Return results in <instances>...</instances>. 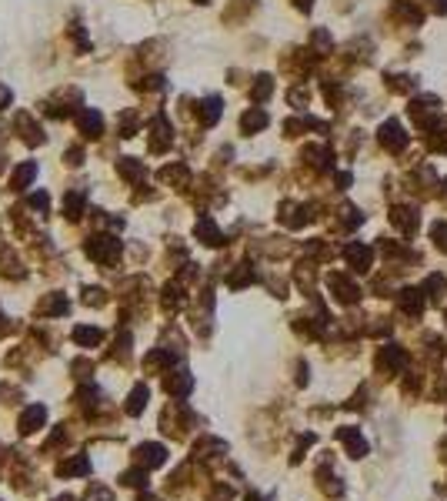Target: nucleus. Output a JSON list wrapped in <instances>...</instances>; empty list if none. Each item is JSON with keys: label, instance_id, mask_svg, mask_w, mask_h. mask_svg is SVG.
I'll use <instances>...</instances> for the list:
<instances>
[{"label": "nucleus", "instance_id": "obj_9", "mask_svg": "<svg viewBox=\"0 0 447 501\" xmlns=\"http://www.w3.org/2000/svg\"><path fill=\"white\" fill-rule=\"evenodd\" d=\"M77 127H80V134L84 137H100V131H104V117L87 107V111L77 114Z\"/></svg>", "mask_w": 447, "mask_h": 501}, {"label": "nucleus", "instance_id": "obj_42", "mask_svg": "<svg viewBox=\"0 0 447 501\" xmlns=\"http://www.w3.org/2000/svg\"><path fill=\"white\" fill-rule=\"evenodd\" d=\"M57 501H74V498H71V495H64V498H57Z\"/></svg>", "mask_w": 447, "mask_h": 501}, {"label": "nucleus", "instance_id": "obj_28", "mask_svg": "<svg viewBox=\"0 0 447 501\" xmlns=\"http://www.w3.org/2000/svg\"><path fill=\"white\" fill-rule=\"evenodd\" d=\"M181 304H184V291L177 288V284H167V288H164V308L177 311Z\"/></svg>", "mask_w": 447, "mask_h": 501}, {"label": "nucleus", "instance_id": "obj_36", "mask_svg": "<svg viewBox=\"0 0 447 501\" xmlns=\"http://www.w3.org/2000/svg\"><path fill=\"white\" fill-rule=\"evenodd\" d=\"M30 208H34V211H47V194L44 191L30 194Z\"/></svg>", "mask_w": 447, "mask_h": 501}, {"label": "nucleus", "instance_id": "obj_17", "mask_svg": "<svg viewBox=\"0 0 447 501\" xmlns=\"http://www.w3.org/2000/svg\"><path fill=\"white\" fill-rule=\"evenodd\" d=\"M190 385H194V381H190V374H187V371H174L167 381H164L167 394H177V398H184L187 391H190Z\"/></svg>", "mask_w": 447, "mask_h": 501}, {"label": "nucleus", "instance_id": "obj_34", "mask_svg": "<svg viewBox=\"0 0 447 501\" xmlns=\"http://www.w3.org/2000/svg\"><path fill=\"white\" fill-rule=\"evenodd\" d=\"M60 471H64V475H84V471H87V462H84V458H74V462L64 464Z\"/></svg>", "mask_w": 447, "mask_h": 501}, {"label": "nucleus", "instance_id": "obj_40", "mask_svg": "<svg viewBox=\"0 0 447 501\" xmlns=\"http://www.w3.org/2000/svg\"><path fill=\"white\" fill-rule=\"evenodd\" d=\"M424 3H430V10H437V14L447 10V0H424Z\"/></svg>", "mask_w": 447, "mask_h": 501}, {"label": "nucleus", "instance_id": "obj_7", "mask_svg": "<svg viewBox=\"0 0 447 501\" xmlns=\"http://www.w3.org/2000/svg\"><path fill=\"white\" fill-rule=\"evenodd\" d=\"M391 224L397 228V231H404L410 237V234H417L421 214L414 211V208H394V211H391Z\"/></svg>", "mask_w": 447, "mask_h": 501}, {"label": "nucleus", "instance_id": "obj_30", "mask_svg": "<svg viewBox=\"0 0 447 501\" xmlns=\"http://www.w3.org/2000/svg\"><path fill=\"white\" fill-rule=\"evenodd\" d=\"M430 237H434V244L441 250H447V221H437V224L430 228Z\"/></svg>", "mask_w": 447, "mask_h": 501}, {"label": "nucleus", "instance_id": "obj_37", "mask_svg": "<svg viewBox=\"0 0 447 501\" xmlns=\"http://www.w3.org/2000/svg\"><path fill=\"white\" fill-rule=\"evenodd\" d=\"M134 131H137V120H134V114L127 111V114H124V131H120V137H134Z\"/></svg>", "mask_w": 447, "mask_h": 501}, {"label": "nucleus", "instance_id": "obj_39", "mask_svg": "<svg viewBox=\"0 0 447 501\" xmlns=\"http://www.w3.org/2000/svg\"><path fill=\"white\" fill-rule=\"evenodd\" d=\"M10 87H0V111H3V107H10Z\"/></svg>", "mask_w": 447, "mask_h": 501}, {"label": "nucleus", "instance_id": "obj_21", "mask_svg": "<svg viewBox=\"0 0 447 501\" xmlns=\"http://www.w3.org/2000/svg\"><path fill=\"white\" fill-rule=\"evenodd\" d=\"M34 177H37V164H34V161H27V164H20L17 171H14V181H10V184H14V191H24Z\"/></svg>", "mask_w": 447, "mask_h": 501}, {"label": "nucleus", "instance_id": "obj_10", "mask_svg": "<svg viewBox=\"0 0 447 501\" xmlns=\"http://www.w3.org/2000/svg\"><path fill=\"white\" fill-rule=\"evenodd\" d=\"M404 365H408V354H404V351H401L397 345L381 347V354H377V367H391V371H401Z\"/></svg>", "mask_w": 447, "mask_h": 501}, {"label": "nucleus", "instance_id": "obj_16", "mask_svg": "<svg viewBox=\"0 0 447 501\" xmlns=\"http://www.w3.org/2000/svg\"><path fill=\"white\" fill-rule=\"evenodd\" d=\"M117 171H120V177H127L131 184H137V181L147 174L144 171V161H134V157H120V161H117Z\"/></svg>", "mask_w": 447, "mask_h": 501}, {"label": "nucleus", "instance_id": "obj_18", "mask_svg": "<svg viewBox=\"0 0 447 501\" xmlns=\"http://www.w3.org/2000/svg\"><path fill=\"white\" fill-rule=\"evenodd\" d=\"M137 455H140L137 462L147 464V468H157V464H164V458H167V451H164L161 444H144V448H140Z\"/></svg>", "mask_w": 447, "mask_h": 501}, {"label": "nucleus", "instance_id": "obj_44", "mask_svg": "<svg viewBox=\"0 0 447 501\" xmlns=\"http://www.w3.org/2000/svg\"><path fill=\"white\" fill-rule=\"evenodd\" d=\"M0 171H3V161H0Z\"/></svg>", "mask_w": 447, "mask_h": 501}, {"label": "nucleus", "instance_id": "obj_19", "mask_svg": "<svg viewBox=\"0 0 447 501\" xmlns=\"http://www.w3.org/2000/svg\"><path fill=\"white\" fill-rule=\"evenodd\" d=\"M40 424H44V408L30 405L27 411H24V418H20V431H24V435H30V431H37Z\"/></svg>", "mask_w": 447, "mask_h": 501}, {"label": "nucleus", "instance_id": "obj_33", "mask_svg": "<svg viewBox=\"0 0 447 501\" xmlns=\"http://www.w3.org/2000/svg\"><path fill=\"white\" fill-rule=\"evenodd\" d=\"M87 501H113V495L107 488H100V484H91L87 488Z\"/></svg>", "mask_w": 447, "mask_h": 501}, {"label": "nucleus", "instance_id": "obj_43", "mask_svg": "<svg viewBox=\"0 0 447 501\" xmlns=\"http://www.w3.org/2000/svg\"><path fill=\"white\" fill-rule=\"evenodd\" d=\"M0 321H3V314H0ZM0 331H3V325H0Z\"/></svg>", "mask_w": 447, "mask_h": 501}, {"label": "nucleus", "instance_id": "obj_6", "mask_svg": "<svg viewBox=\"0 0 447 501\" xmlns=\"http://www.w3.org/2000/svg\"><path fill=\"white\" fill-rule=\"evenodd\" d=\"M194 234H197V241H204L207 248H221V244H224V234L217 231V224H214V217H210V214H201V217H197Z\"/></svg>", "mask_w": 447, "mask_h": 501}, {"label": "nucleus", "instance_id": "obj_24", "mask_svg": "<svg viewBox=\"0 0 447 501\" xmlns=\"http://www.w3.org/2000/svg\"><path fill=\"white\" fill-rule=\"evenodd\" d=\"M144 408H147V388L137 385L131 391V398H127V415H140Z\"/></svg>", "mask_w": 447, "mask_h": 501}, {"label": "nucleus", "instance_id": "obj_8", "mask_svg": "<svg viewBox=\"0 0 447 501\" xmlns=\"http://www.w3.org/2000/svg\"><path fill=\"white\" fill-rule=\"evenodd\" d=\"M344 257H347V264L354 271H367L374 261V250L364 248V244H347V248H344Z\"/></svg>", "mask_w": 447, "mask_h": 501}, {"label": "nucleus", "instance_id": "obj_12", "mask_svg": "<svg viewBox=\"0 0 447 501\" xmlns=\"http://www.w3.org/2000/svg\"><path fill=\"white\" fill-rule=\"evenodd\" d=\"M337 438L347 444V451H351V458H361V455H367V444H364V438L357 435L354 428H337Z\"/></svg>", "mask_w": 447, "mask_h": 501}, {"label": "nucleus", "instance_id": "obj_32", "mask_svg": "<svg viewBox=\"0 0 447 501\" xmlns=\"http://www.w3.org/2000/svg\"><path fill=\"white\" fill-rule=\"evenodd\" d=\"M84 304L100 308V304H107V298H104V291H100V288H87V291H84Z\"/></svg>", "mask_w": 447, "mask_h": 501}, {"label": "nucleus", "instance_id": "obj_14", "mask_svg": "<svg viewBox=\"0 0 447 501\" xmlns=\"http://www.w3.org/2000/svg\"><path fill=\"white\" fill-rule=\"evenodd\" d=\"M221 97H207V100H201V111H197V114H201V124H204V127H214V124H217V120H221Z\"/></svg>", "mask_w": 447, "mask_h": 501}, {"label": "nucleus", "instance_id": "obj_20", "mask_svg": "<svg viewBox=\"0 0 447 501\" xmlns=\"http://www.w3.org/2000/svg\"><path fill=\"white\" fill-rule=\"evenodd\" d=\"M84 191H71L67 197H64V214H67V221H77L80 214H84Z\"/></svg>", "mask_w": 447, "mask_h": 501}, {"label": "nucleus", "instance_id": "obj_15", "mask_svg": "<svg viewBox=\"0 0 447 501\" xmlns=\"http://www.w3.org/2000/svg\"><path fill=\"white\" fill-rule=\"evenodd\" d=\"M264 127H267V114H264L261 107H250V111L241 117V131H244V134H257V131H264Z\"/></svg>", "mask_w": 447, "mask_h": 501}, {"label": "nucleus", "instance_id": "obj_41", "mask_svg": "<svg viewBox=\"0 0 447 501\" xmlns=\"http://www.w3.org/2000/svg\"><path fill=\"white\" fill-rule=\"evenodd\" d=\"M311 3H314V0H298V7H300V10H311Z\"/></svg>", "mask_w": 447, "mask_h": 501}, {"label": "nucleus", "instance_id": "obj_2", "mask_svg": "<svg viewBox=\"0 0 447 501\" xmlns=\"http://www.w3.org/2000/svg\"><path fill=\"white\" fill-rule=\"evenodd\" d=\"M87 254H91L97 264H113L117 254H120V241L111 237V234H97V237H87Z\"/></svg>", "mask_w": 447, "mask_h": 501}, {"label": "nucleus", "instance_id": "obj_4", "mask_svg": "<svg viewBox=\"0 0 447 501\" xmlns=\"http://www.w3.org/2000/svg\"><path fill=\"white\" fill-rule=\"evenodd\" d=\"M170 140H174V127H170V120L164 114H157L150 120V151H154V154L167 151Z\"/></svg>", "mask_w": 447, "mask_h": 501}, {"label": "nucleus", "instance_id": "obj_27", "mask_svg": "<svg viewBox=\"0 0 447 501\" xmlns=\"http://www.w3.org/2000/svg\"><path fill=\"white\" fill-rule=\"evenodd\" d=\"M271 91H274V80L267 78V74H261V78H257V84L250 87V97H254L257 104H264V100L271 97Z\"/></svg>", "mask_w": 447, "mask_h": 501}, {"label": "nucleus", "instance_id": "obj_11", "mask_svg": "<svg viewBox=\"0 0 447 501\" xmlns=\"http://www.w3.org/2000/svg\"><path fill=\"white\" fill-rule=\"evenodd\" d=\"M421 294H424V291H414V288L401 291V294H397V308L404 311V314H410V318H417L421 308H424V298H421Z\"/></svg>", "mask_w": 447, "mask_h": 501}, {"label": "nucleus", "instance_id": "obj_1", "mask_svg": "<svg viewBox=\"0 0 447 501\" xmlns=\"http://www.w3.org/2000/svg\"><path fill=\"white\" fill-rule=\"evenodd\" d=\"M410 117H414V124H417V131H434L437 124H441V100L437 97H414L410 100Z\"/></svg>", "mask_w": 447, "mask_h": 501}, {"label": "nucleus", "instance_id": "obj_38", "mask_svg": "<svg viewBox=\"0 0 447 501\" xmlns=\"http://www.w3.org/2000/svg\"><path fill=\"white\" fill-rule=\"evenodd\" d=\"M80 161H84V151H80V147H74V151H67V164H80Z\"/></svg>", "mask_w": 447, "mask_h": 501}, {"label": "nucleus", "instance_id": "obj_25", "mask_svg": "<svg viewBox=\"0 0 447 501\" xmlns=\"http://www.w3.org/2000/svg\"><path fill=\"white\" fill-rule=\"evenodd\" d=\"M254 277H257V274H254V268H250V264H241V268L227 277V284H230V288H244V284H250Z\"/></svg>", "mask_w": 447, "mask_h": 501}, {"label": "nucleus", "instance_id": "obj_26", "mask_svg": "<svg viewBox=\"0 0 447 501\" xmlns=\"http://www.w3.org/2000/svg\"><path fill=\"white\" fill-rule=\"evenodd\" d=\"M74 341L77 345H84V347H93V345H100L104 341V334L97 328H77L74 331Z\"/></svg>", "mask_w": 447, "mask_h": 501}, {"label": "nucleus", "instance_id": "obj_13", "mask_svg": "<svg viewBox=\"0 0 447 501\" xmlns=\"http://www.w3.org/2000/svg\"><path fill=\"white\" fill-rule=\"evenodd\" d=\"M17 131L27 144H44V131H40V124H34L30 114H17Z\"/></svg>", "mask_w": 447, "mask_h": 501}, {"label": "nucleus", "instance_id": "obj_35", "mask_svg": "<svg viewBox=\"0 0 447 501\" xmlns=\"http://www.w3.org/2000/svg\"><path fill=\"white\" fill-rule=\"evenodd\" d=\"M124 484H134V488L147 484V471H140V468H137V471H127V475H124Z\"/></svg>", "mask_w": 447, "mask_h": 501}, {"label": "nucleus", "instance_id": "obj_3", "mask_svg": "<svg viewBox=\"0 0 447 501\" xmlns=\"http://www.w3.org/2000/svg\"><path fill=\"white\" fill-rule=\"evenodd\" d=\"M381 144H384V151H391V154H401L404 147L410 144V137L404 134V127L397 124V120H384L381 124Z\"/></svg>", "mask_w": 447, "mask_h": 501}, {"label": "nucleus", "instance_id": "obj_22", "mask_svg": "<svg viewBox=\"0 0 447 501\" xmlns=\"http://www.w3.org/2000/svg\"><path fill=\"white\" fill-rule=\"evenodd\" d=\"M387 91H394V94H410V91H417V80L408 78V74H387Z\"/></svg>", "mask_w": 447, "mask_h": 501}, {"label": "nucleus", "instance_id": "obj_5", "mask_svg": "<svg viewBox=\"0 0 447 501\" xmlns=\"http://www.w3.org/2000/svg\"><path fill=\"white\" fill-rule=\"evenodd\" d=\"M327 284H331V291H334V298L340 301V304H354L357 298H361V288H357L347 274H331Z\"/></svg>", "mask_w": 447, "mask_h": 501}, {"label": "nucleus", "instance_id": "obj_29", "mask_svg": "<svg viewBox=\"0 0 447 501\" xmlns=\"http://www.w3.org/2000/svg\"><path fill=\"white\" fill-rule=\"evenodd\" d=\"M40 314H67V298H64V294H54L47 304H40Z\"/></svg>", "mask_w": 447, "mask_h": 501}, {"label": "nucleus", "instance_id": "obj_23", "mask_svg": "<svg viewBox=\"0 0 447 501\" xmlns=\"http://www.w3.org/2000/svg\"><path fill=\"white\" fill-rule=\"evenodd\" d=\"M161 177H164L167 184H181V188H184L187 177H190V171H187L184 164H167V167L161 171Z\"/></svg>", "mask_w": 447, "mask_h": 501}, {"label": "nucleus", "instance_id": "obj_31", "mask_svg": "<svg viewBox=\"0 0 447 501\" xmlns=\"http://www.w3.org/2000/svg\"><path fill=\"white\" fill-rule=\"evenodd\" d=\"M447 284H444V277H441V274H430L428 277V284H424V291H428L430 298H441V291H444Z\"/></svg>", "mask_w": 447, "mask_h": 501}, {"label": "nucleus", "instance_id": "obj_45", "mask_svg": "<svg viewBox=\"0 0 447 501\" xmlns=\"http://www.w3.org/2000/svg\"><path fill=\"white\" fill-rule=\"evenodd\" d=\"M197 3H207V0H197Z\"/></svg>", "mask_w": 447, "mask_h": 501}]
</instances>
